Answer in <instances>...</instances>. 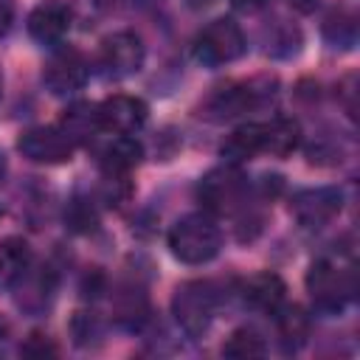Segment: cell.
Masks as SVG:
<instances>
[{"instance_id":"1","label":"cell","mask_w":360,"mask_h":360,"mask_svg":"<svg viewBox=\"0 0 360 360\" xmlns=\"http://www.w3.org/2000/svg\"><path fill=\"white\" fill-rule=\"evenodd\" d=\"M169 250L183 264H205L222 248V231L208 214H186L169 228Z\"/></svg>"},{"instance_id":"2","label":"cell","mask_w":360,"mask_h":360,"mask_svg":"<svg viewBox=\"0 0 360 360\" xmlns=\"http://www.w3.org/2000/svg\"><path fill=\"white\" fill-rule=\"evenodd\" d=\"M219 290L214 281H183L172 295V315L188 338H202L217 315Z\"/></svg>"},{"instance_id":"3","label":"cell","mask_w":360,"mask_h":360,"mask_svg":"<svg viewBox=\"0 0 360 360\" xmlns=\"http://www.w3.org/2000/svg\"><path fill=\"white\" fill-rule=\"evenodd\" d=\"M197 197H200L202 208L211 211V214H239V211L248 208L250 183H248V177L242 174L239 166L222 163L200 180Z\"/></svg>"},{"instance_id":"4","label":"cell","mask_w":360,"mask_h":360,"mask_svg":"<svg viewBox=\"0 0 360 360\" xmlns=\"http://www.w3.org/2000/svg\"><path fill=\"white\" fill-rule=\"evenodd\" d=\"M248 39L245 31L239 28L236 20L231 17H217L211 20L194 39V59L202 68H222L245 56Z\"/></svg>"},{"instance_id":"5","label":"cell","mask_w":360,"mask_h":360,"mask_svg":"<svg viewBox=\"0 0 360 360\" xmlns=\"http://www.w3.org/2000/svg\"><path fill=\"white\" fill-rule=\"evenodd\" d=\"M307 292L318 312L340 315L354 292V281H352L349 270H340L338 264L321 259L307 270Z\"/></svg>"},{"instance_id":"6","label":"cell","mask_w":360,"mask_h":360,"mask_svg":"<svg viewBox=\"0 0 360 360\" xmlns=\"http://www.w3.org/2000/svg\"><path fill=\"white\" fill-rule=\"evenodd\" d=\"M273 87H276V82H267V79L225 84V87L211 93V98L205 101L202 115L211 118V121H231V118L245 115V112L262 107L264 101H270L273 98Z\"/></svg>"},{"instance_id":"7","label":"cell","mask_w":360,"mask_h":360,"mask_svg":"<svg viewBox=\"0 0 360 360\" xmlns=\"http://www.w3.org/2000/svg\"><path fill=\"white\" fill-rule=\"evenodd\" d=\"M90 76V65L84 53L73 45H56L42 68V82L53 96H73L84 87Z\"/></svg>"},{"instance_id":"8","label":"cell","mask_w":360,"mask_h":360,"mask_svg":"<svg viewBox=\"0 0 360 360\" xmlns=\"http://www.w3.org/2000/svg\"><path fill=\"white\" fill-rule=\"evenodd\" d=\"M146 48L135 31H115L101 39L98 48V68L110 79H127L135 76L143 68Z\"/></svg>"},{"instance_id":"9","label":"cell","mask_w":360,"mask_h":360,"mask_svg":"<svg viewBox=\"0 0 360 360\" xmlns=\"http://www.w3.org/2000/svg\"><path fill=\"white\" fill-rule=\"evenodd\" d=\"M343 208V191L335 186L304 188L290 200V214L298 219L301 228H323L329 225Z\"/></svg>"},{"instance_id":"10","label":"cell","mask_w":360,"mask_h":360,"mask_svg":"<svg viewBox=\"0 0 360 360\" xmlns=\"http://www.w3.org/2000/svg\"><path fill=\"white\" fill-rule=\"evenodd\" d=\"M17 149L22 152V158L34 160V163H68L73 158L76 143L68 138V132L62 127H31L20 135Z\"/></svg>"},{"instance_id":"11","label":"cell","mask_w":360,"mask_h":360,"mask_svg":"<svg viewBox=\"0 0 360 360\" xmlns=\"http://www.w3.org/2000/svg\"><path fill=\"white\" fill-rule=\"evenodd\" d=\"M96 112H98L101 132H110V135H132V132H138L146 124L149 107L138 96L115 93V96L104 98L101 104H96Z\"/></svg>"},{"instance_id":"12","label":"cell","mask_w":360,"mask_h":360,"mask_svg":"<svg viewBox=\"0 0 360 360\" xmlns=\"http://www.w3.org/2000/svg\"><path fill=\"white\" fill-rule=\"evenodd\" d=\"M70 20H73V14L62 0H45L28 14V34L34 42L56 48V45H62L65 34L70 31Z\"/></svg>"},{"instance_id":"13","label":"cell","mask_w":360,"mask_h":360,"mask_svg":"<svg viewBox=\"0 0 360 360\" xmlns=\"http://www.w3.org/2000/svg\"><path fill=\"white\" fill-rule=\"evenodd\" d=\"M242 301H245V307H250V309H256V312H276L281 304H284V292H287V287H284V281H281V276H276V273H256V276H250L245 284H242Z\"/></svg>"},{"instance_id":"14","label":"cell","mask_w":360,"mask_h":360,"mask_svg":"<svg viewBox=\"0 0 360 360\" xmlns=\"http://www.w3.org/2000/svg\"><path fill=\"white\" fill-rule=\"evenodd\" d=\"M264 152V124H242L236 127L219 146V155L225 163H233V166H242L248 160H253L256 155Z\"/></svg>"},{"instance_id":"15","label":"cell","mask_w":360,"mask_h":360,"mask_svg":"<svg viewBox=\"0 0 360 360\" xmlns=\"http://www.w3.org/2000/svg\"><path fill=\"white\" fill-rule=\"evenodd\" d=\"M53 287H56V278H53V273H51L48 267H42V270H37V273L28 267V273H25L11 290H17V304H20V309H25V312H31V315H39V312H45L48 304H51Z\"/></svg>"},{"instance_id":"16","label":"cell","mask_w":360,"mask_h":360,"mask_svg":"<svg viewBox=\"0 0 360 360\" xmlns=\"http://www.w3.org/2000/svg\"><path fill=\"white\" fill-rule=\"evenodd\" d=\"M278 343L284 352H298L309 338V315L298 304H281L276 312Z\"/></svg>"},{"instance_id":"17","label":"cell","mask_w":360,"mask_h":360,"mask_svg":"<svg viewBox=\"0 0 360 360\" xmlns=\"http://www.w3.org/2000/svg\"><path fill=\"white\" fill-rule=\"evenodd\" d=\"M101 160V172H112V174H129L141 158H143V146L141 141H135L132 135H115L98 155Z\"/></svg>"},{"instance_id":"18","label":"cell","mask_w":360,"mask_h":360,"mask_svg":"<svg viewBox=\"0 0 360 360\" xmlns=\"http://www.w3.org/2000/svg\"><path fill=\"white\" fill-rule=\"evenodd\" d=\"M31 267V248L20 236L0 242V290H11Z\"/></svg>"},{"instance_id":"19","label":"cell","mask_w":360,"mask_h":360,"mask_svg":"<svg viewBox=\"0 0 360 360\" xmlns=\"http://www.w3.org/2000/svg\"><path fill=\"white\" fill-rule=\"evenodd\" d=\"M301 146V124L287 115H276L264 124V155L287 158Z\"/></svg>"},{"instance_id":"20","label":"cell","mask_w":360,"mask_h":360,"mask_svg":"<svg viewBox=\"0 0 360 360\" xmlns=\"http://www.w3.org/2000/svg\"><path fill=\"white\" fill-rule=\"evenodd\" d=\"M323 42L335 51H352L357 45V14L352 8H332L321 22Z\"/></svg>"},{"instance_id":"21","label":"cell","mask_w":360,"mask_h":360,"mask_svg":"<svg viewBox=\"0 0 360 360\" xmlns=\"http://www.w3.org/2000/svg\"><path fill=\"white\" fill-rule=\"evenodd\" d=\"M59 127L68 132V138H70L73 143H90V141L96 138V132H101L96 104H87V101L70 104V107L65 110Z\"/></svg>"},{"instance_id":"22","label":"cell","mask_w":360,"mask_h":360,"mask_svg":"<svg viewBox=\"0 0 360 360\" xmlns=\"http://www.w3.org/2000/svg\"><path fill=\"white\" fill-rule=\"evenodd\" d=\"M264 42H267V53L270 56H276V59H290V56H295L298 53V48H301V31L292 25V22H287V20H276L273 25H270V31L264 34Z\"/></svg>"},{"instance_id":"23","label":"cell","mask_w":360,"mask_h":360,"mask_svg":"<svg viewBox=\"0 0 360 360\" xmlns=\"http://www.w3.org/2000/svg\"><path fill=\"white\" fill-rule=\"evenodd\" d=\"M149 318V307H146V295L141 290H124L115 301V321L127 329H141L143 321Z\"/></svg>"},{"instance_id":"24","label":"cell","mask_w":360,"mask_h":360,"mask_svg":"<svg viewBox=\"0 0 360 360\" xmlns=\"http://www.w3.org/2000/svg\"><path fill=\"white\" fill-rule=\"evenodd\" d=\"M264 338L250 329V326H239L231 332V338L222 343V354L225 357H236V360H245V357H262L264 354Z\"/></svg>"},{"instance_id":"25","label":"cell","mask_w":360,"mask_h":360,"mask_svg":"<svg viewBox=\"0 0 360 360\" xmlns=\"http://www.w3.org/2000/svg\"><path fill=\"white\" fill-rule=\"evenodd\" d=\"M65 222L70 231L76 233H90L96 225H98V211L93 205V200L87 197H73L65 208Z\"/></svg>"},{"instance_id":"26","label":"cell","mask_w":360,"mask_h":360,"mask_svg":"<svg viewBox=\"0 0 360 360\" xmlns=\"http://www.w3.org/2000/svg\"><path fill=\"white\" fill-rule=\"evenodd\" d=\"M132 197V183L129 174H112V172H101V200L110 208H121L127 200Z\"/></svg>"},{"instance_id":"27","label":"cell","mask_w":360,"mask_h":360,"mask_svg":"<svg viewBox=\"0 0 360 360\" xmlns=\"http://www.w3.org/2000/svg\"><path fill=\"white\" fill-rule=\"evenodd\" d=\"M70 335H73V343L76 346H90L96 338H101V321L96 312H84L79 309L70 321Z\"/></svg>"},{"instance_id":"28","label":"cell","mask_w":360,"mask_h":360,"mask_svg":"<svg viewBox=\"0 0 360 360\" xmlns=\"http://www.w3.org/2000/svg\"><path fill=\"white\" fill-rule=\"evenodd\" d=\"M20 352H22L25 357H51V354H56V343H53L48 335L34 332V335H28V340L20 346Z\"/></svg>"},{"instance_id":"29","label":"cell","mask_w":360,"mask_h":360,"mask_svg":"<svg viewBox=\"0 0 360 360\" xmlns=\"http://www.w3.org/2000/svg\"><path fill=\"white\" fill-rule=\"evenodd\" d=\"M101 292H104V273H101L98 267H93V270L84 276V281H82V295L96 298V295H101Z\"/></svg>"},{"instance_id":"30","label":"cell","mask_w":360,"mask_h":360,"mask_svg":"<svg viewBox=\"0 0 360 360\" xmlns=\"http://www.w3.org/2000/svg\"><path fill=\"white\" fill-rule=\"evenodd\" d=\"M14 11H17L14 0H0V37H6V34L11 31V25H14Z\"/></svg>"},{"instance_id":"31","label":"cell","mask_w":360,"mask_h":360,"mask_svg":"<svg viewBox=\"0 0 360 360\" xmlns=\"http://www.w3.org/2000/svg\"><path fill=\"white\" fill-rule=\"evenodd\" d=\"M231 6L236 11H242V14H256V11H262L267 6V0H231Z\"/></svg>"},{"instance_id":"32","label":"cell","mask_w":360,"mask_h":360,"mask_svg":"<svg viewBox=\"0 0 360 360\" xmlns=\"http://www.w3.org/2000/svg\"><path fill=\"white\" fill-rule=\"evenodd\" d=\"M292 11H298V14H312L318 6H321V0H284Z\"/></svg>"},{"instance_id":"33","label":"cell","mask_w":360,"mask_h":360,"mask_svg":"<svg viewBox=\"0 0 360 360\" xmlns=\"http://www.w3.org/2000/svg\"><path fill=\"white\" fill-rule=\"evenodd\" d=\"M8 335H11V326H8V321L0 315V352H3L6 343H8Z\"/></svg>"},{"instance_id":"34","label":"cell","mask_w":360,"mask_h":360,"mask_svg":"<svg viewBox=\"0 0 360 360\" xmlns=\"http://www.w3.org/2000/svg\"><path fill=\"white\" fill-rule=\"evenodd\" d=\"M6 169H8V163H6V155L0 152V183H3V177H6Z\"/></svg>"}]
</instances>
